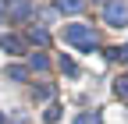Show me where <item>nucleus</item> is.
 I'll use <instances>...</instances> for the list:
<instances>
[{"instance_id":"obj_11","label":"nucleus","mask_w":128,"mask_h":124,"mask_svg":"<svg viewBox=\"0 0 128 124\" xmlns=\"http://www.w3.org/2000/svg\"><path fill=\"white\" fill-rule=\"evenodd\" d=\"M114 92H118V96L128 103V78H118V82H114Z\"/></svg>"},{"instance_id":"obj_9","label":"nucleus","mask_w":128,"mask_h":124,"mask_svg":"<svg viewBox=\"0 0 128 124\" xmlns=\"http://www.w3.org/2000/svg\"><path fill=\"white\" fill-rule=\"evenodd\" d=\"M57 64H60V71H64V74H71V78H75V74H78V64H75V60H71V57H60V60H57Z\"/></svg>"},{"instance_id":"obj_10","label":"nucleus","mask_w":128,"mask_h":124,"mask_svg":"<svg viewBox=\"0 0 128 124\" xmlns=\"http://www.w3.org/2000/svg\"><path fill=\"white\" fill-rule=\"evenodd\" d=\"M107 57H110V60H128V43L118 46V50H107Z\"/></svg>"},{"instance_id":"obj_8","label":"nucleus","mask_w":128,"mask_h":124,"mask_svg":"<svg viewBox=\"0 0 128 124\" xmlns=\"http://www.w3.org/2000/svg\"><path fill=\"white\" fill-rule=\"evenodd\" d=\"M28 67H32V71H46V67H50V60H46L43 53H32V57H28Z\"/></svg>"},{"instance_id":"obj_5","label":"nucleus","mask_w":128,"mask_h":124,"mask_svg":"<svg viewBox=\"0 0 128 124\" xmlns=\"http://www.w3.org/2000/svg\"><path fill=\"white\" fill-rule=\"evenodd\" d=\"M0 46H4L7 53H22V50H25V43L14 39V36H0Z\"/></svg>"},{"instance_id":"obj_1","label":"nucleus","mask_w":128,"mask_h":124,"mask_svg":"<svg viewBox=\"0 0 128 124\" xmlns=\"http://www.w3.org/2000/svg\"><path fill=\"white\" fill-rule=\"evenodd\" d=\"M64 43L82 46V50H92V46H96V32L89 25H68V28H64Z\"/></svg>"},{"instance_id":"obj_4","label":"nucleus","mask_w":128,"mask_h":124,"mask_svg":"<svg viewBox=\"0 0 128 124\" xmlns=\"http://www.w3.org/2000/svg\"><path fill=\"white\" fill-rule=\"evenodd\" d=\"M86 7V0H57V11H64V14H78Z\"/></svg>"},{"instance_id":"obj_7","label":"nucleus","mask_w":128,"mask_h":124,"mask_svg":"<svg viewBox=\"0 0 128 124\" xmlns=\"http://www.w3.org/2000/svg\"><path fill=\"white\" fill-rule=\"evenodd\" d=\"M7 78H11V82H25V78H28V67L11 64V67H7Z\"/></svg>"},{"instance_id":"obj_15","label":"nucleus","mask_w":128,"mask_h":124,"mask_svg":"<svg viewBox=\"0 0 128 124\" xmlns=\"http://www.w3.org/2000/svg\"><path fill=\"white\" fill-rule=\"evenodd\" d=\"M96 4H103V0H96Z\"/></svg>"},{"instance_id":"obj_14","label":"nucleus","mask_w":128,"mask_h":124,"mask_svg":"<svg viewBox=\"0 0 128 124\" xmlns=\"http://www.w3.org/2000/svg\"><path fill=\"white\" fill-rule=\"evenodd\" d=\"M36 96H39V99H50V96H54V89H50V85H39V89H36Z\"/></svg>"},{"instance_id":"obj_12","label":"nucleus","mask_w":128,"mask_h":124,"mask_svg":"<svg viewBox=\"0 0 128 124\" xmlns=\"http://www.w3.org/2000/svg\"><path fill=\"white\" fill-rule=\"evenodd\" d=\"M75 124H100V114H78Z\"/></svg>"},{"instance_id":"obj_2","label":"nucleus","mask_w":128,"mask_h":124,"mask_svg":"<svg viewBox=\"0 0 128 124\" xmlns=\"http://www.w3.org/2000/svg\"><path fill=\"white\" fill-rule=\"evenodd\" d=\"M103 21H107V25H114V28L128 25V7L121 4V0H114V4H107V7H103Z\"/></svg>"},{"instance_id":"obj_16","label":"nucleus","mask_w":128,"mask_h":124,"mask_svg":"<svg viewBox=\"0 0 128 124\" xmlns=\"http://www.w3.org/2000/svg\"><path fill=\"white\" fill-rule=\"evenodd\" d=\"M0 124H4V121H0Z\"/></svg>"},{"instance_id":"obj_13","label":"nucleus","mask_w":128,"mask_h":124,"mask_svg":"<svg viewBox=\"0 0 128 124\" xmlns=\"http://www.w3.org/2000/svg\"><path fill=\"white\" fill-rule=\"evenodd\" d=\"M43 117L50 121V124H54V121H60V106H46V110H43Z\"/></svg>"},{"instance_id":"obj_6","label":"nucleus","mask_w":128,"mask_h":124,"mask_svg":"<svg viewBox=\"0 0 128 124\" xmlns=\"http://www.w3.org/2000/svg\"><path fill=\"white\" fill-rule=\"evenodd\" d=\"M28 43L46 46V43H50V32H46V28H28Z\"/></svg>"},{"instance_id":"obj_3","label":"nucleus","mask_w":128,"mask_h":124,"mask_svg":"<svg viewBox=\"0 0 128 124\" xmlns=\"http://www.w3.org/2000/svg\"><path fill=\"white\" fill-rule=\"evenodd\" d=\"M7 11H11V18H28L32 4H28V0H7Z\"/></svg>"}]
</instances>
